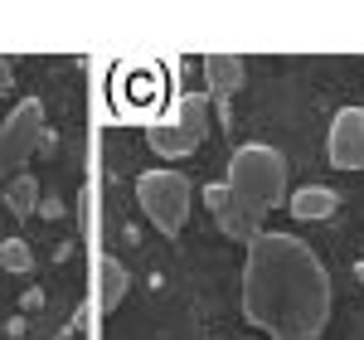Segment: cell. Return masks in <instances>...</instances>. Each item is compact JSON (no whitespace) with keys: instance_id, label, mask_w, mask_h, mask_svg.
<instances>
[{"instance_id":"6da1fadb","label":"cell","mask_w":364,"mask_h":340,"mask_svg":"<svg viewBox=\"0 0 364 340\" xmlns=\"http://www.w3.org/2000/svg\"><path fill=\"white\" fill-rule=\"evenodd\" d=\"M243 321L272 340H316L331 321V272L296 233H257L243 262Z\"/></svg>"},{"instance_id":"7a4b0ae2","label":"cell","mask_w":364,"mask_h":340,"mask_svg":"<svg viewBox=\"0 0 364 340\" xmlns=\"http://www.w3.org/2000/svg\"><path fill=\"white\" fill-rule=\"evenodd\" d=\"M228 195L248 209L252 219L262 224L277 204H287V156L267 142H248L233 151L228 161Z\"/></svg>"},{"instance_id":"3957f363","label":"cell","mask_w":364,"mask_h":340,"mask_svg":"<svg viewBox=\"0 0 364 340\" xmlns=\"http://www.w3.org/2000/svg\"><path fill=\"white\" fill-rule=\"evenodd\" d=\"M209 132H214L209 127V97L204 92H180L175 112L146 127V142H151L156 156L180 161V156H190V151H199V146L209 142Z\"/></svg>"},{"instance_id":"277c9868","label":"cell","mask_w":364,"mask_h":340,"mask_svg":"<svg viewBox=\"0 0 364 340\" xmlns=\"http://www.w3.org/2000/svg\"><path fill=\"white\" fill-rule=\"evenodd\" d=\"M190 195H195V185H190L185 170H146L136 180L141 214L161 228L166 238H175L185 228V219H190Z\"/></svg>"},{"instance_id":"5b68a950","label":"cell","mask_w":364,"mask_h":340,"mask_svg":"<svg viewBox=\"0 0 364 340\" xmlns=\"http://www.w3.org/2000/svg\"><path fill=\"white\" fill-rule=\"evenodd\" d=\"M44 142V102L39 97H25L15 112L0 122V190L15 180V170L25 166L29 156Z\"/></svg>"},{"instance_id":"8992f818","label":"cell","mask_w":364,"mask_h":340,"mask_svg":"<svg viewBox=\"0 0 364 340\" xmlns=\"http://www.w3.org/2000/svg\"><path fill=\"white\" fill-rule=\"evenodd\" d=\"M326 156L336 170H364V107H340L336 112Z\"/></svg>"},{"instance_id":"52a82bcc","label":"cell","mask_w":364,"mask_h":340,"mask_svg":"<svg viewBox=\"0 0 364 340\" xmlns=\"http://www.w3.org/2000/svg\"><path fill=\"white\" fill-rule=\"evenodd\" d=\"M199 199H204V209L219 219V228H224L233 243H252V238L262 233V224H257L248 209L228 195V185H204V190H199Z\"/></svg>"},{"instance_id":"ba28073f","label":"cell","mask_w":364,"mask_h":340,"mask_svg":"<svg viewBox=\"0 0 364 340\" xmlns=\"http://www.w3.org/2000/svg\"><path fill=\"white\" fill-rule=\"evenodd\" d=\"M199 68H204V83H209V92H214V102H219V112H224V122H228V102H233V92L243 87V58L238 54H204L199 58Z\"/></svg>"},{"instance_id":"9c48e42d","label":"cell","mask_w":364,"mask_h":340,"mask_svg":"<svg viewBox=\"0 0 364 340\" xmlns=\"http://www.w3.org/2000/svg\"><path fill=\"white\" fill-rule=\"evenodd\" d=\"M287 209H291L296 219H306V224H311V219H331V214L340 209V195H336V190H326V185H306V190L291 195Z\"/></svg>"},{"instance_id":"30bf717a","label":"cell","mask_w":364,"mask_h":340,"mask_svg":"<svg viewBox=\"0 0 364 340\" xmlns=\"http://www.w3.org/2000/svg\"><path fill=\"white\" fill-rule=\"evenodd\" d=\"M97 272H102V312H117L122 297H127V287H132V272L122 267V257H102Z\"/></svg>"},{"instance_id":"8fae6325","label":"cell","mask_w":364,"mask_h":340,"mask_svg":"<svg viewBox=\"0 0 364 340\" xmlns=\"http://www.w3.org/2000/svg\"><path fill=\"white\" fill-rule=\"evenodd\" d=\"M0 195H5V204H10L15 219H29V214L39 209V180H34V175H15Z\"/></svg>"},{"instance_id":"7c38bea8","label":"cell","mask_w":364,"mask_h":340,"mask_svg":"<svg viewBox=\"0 0 364 340\" xmlns=\"http://www.w3.org/2000/svg\"><path fill=\"white\" fill-rule=\"evenodd\" d=\"M0 267H5V272H20V277H25L29 267H34V248H29L25 238H5V243H0Z\"/></svg>"},{"instance_id":"4fadbf2b","label":"cell","mask_w":364,"mask_h":340,"mask_svg":"<svg viewBox=\"0 0 364 340\" xmlns=\"http://www.w3.org/2000/svg\"><path fill=\"white\" fill-rule=\"evenodd\" d=\"M15 87V68H10V58H0V97Z\"/></svg>"},{"instance_id":"5bb4252c","label":"cell","mask_w":364,"mask_h":340,"mask_svg":"<svg viewBox=\"0 0 364 340\" xmlns=\"http://www.w3.org/2000/svg\"><path fill=\"white\" fill-rule=\"evenodd\" d=\"M355 277H360V282H364V262H360V267H355Z\"/></svg>"}]
</instances>
